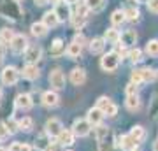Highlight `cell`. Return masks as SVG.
<instances>
[{
  "label": "cell",
  "mask_w": 158,
  "mask_h": 151,
  "mask_svg": "<svg viewBox=\"0 0 158 151\" xmlns=\"http://www.w3.org/2000/svg\"><path fill=\"white\" fill-rule=\"evenodd\" d=\"M127 95H137V84L135 83H130L127 86Z\"/></svg>",
  "instance_id": "b9f144b4"
},
{
  "label": "cell",
  "mask_w": 158,
  "mask_h": 151,
  "mask_svg": "<svg viewBox=\"0 0 158 151\" xmlns=\"http://www.w3.org/2000/svg\"><path fill=\"white\" fill-rule=\"evenodd\" d=\"M40 76V70L39 67L35 65V63H27L25 67H23V78L25 79H30V81H34Z\"/></svg>",
  "instance_id": "4fadbf2b"
},
{
  "label": "cell",
  "mask_w": 158,
  "mask_h": 151,
  "mask_svg": "<svg viewBox=\"0 0 158 151\" xmlns=\"http://www.w3.org/2000/svg\"><path fill=\"white\" fill-rule=\"evenodd\" d=\"M65 4H69V6L70 4H79V0H65Z\"/></svg>",
  "instance_id": "c3c4849f"
},
{
  "label": "cell",
  "mask_w": 158,
  "mask_h": 151,
  "mask_svg": "<svg viewBox=\"0 0 158 151\" xmlns=\"http://www.w3.org/2000/svg\"><path fill=\"white\" fill-rule=\"evenodd\" d=\"M49 84H51V88L55 90V91L63 90V88H65V74H63L60 69L51 70V74H49Z\"/></svg>",
  "instance_id": "3957f363"
},
{
  "label": "cell",
  "mask_w": 158,
  "mask_h": 151,
  "mask_svg": "<svg viewBox=\"0 0 158 151\" xmlns=\"http://www.w3.org/2000/svg\"><path fill=\"white\" fill-rule=\"evenodd\" d=\"M90 128L91 125L88 123V120H76L72 125V134L76 137H86L90 134Z\"/></svg>",
  "instance_id": "52a82bcc"
},
{
  "label": "cell",
  "mask_w": 158,
  "mask_h": 151,
  "mask_svg": "<svg viewBox=\"0 0 158 151\" xmlns=\"http://www.w3.org/2000/svg\"><path fill=\"white\" fill-rule=\"evenodd\" d=\"M55 14H56L58 21H67V19H70V18H72V14H70V6H69V4H65V2L56 4Z\"/></svg>",
  "instance_id": "30bf717a"
},
{
  "label": "cell",
  "mask_w": 158,
  "mask_h": 151,
  "mask_svg": "<svg viewBox=\"0 0 158 151\" xmlns=\"http://www.w3.org/2000/svg\"><path fill=\"white\" fill-rule=\"evenodd\" d=\"M119 42L123 48H130V46H135L137 42V34L135 30H125L123 34L119 35Z\"/></svg>",
  "instance_id": "9c48e42d"
},
{
  "label": "cell",
  "mask_w": 158,
  "mask_h": 151,
  "mask_svg": "<svg viewBox=\"0 0 158 151\" xmlns=\"http://www.w3.org/2000/svg\"><path fill=\"white\" fill-rule=\"evenodd\" d=\"M149 112H151V116H158V95H155V99H153Z\"/></svg>",
  "instance_id": "f35d334b"
},
{
  "label": "cell",
  "mask_w": 158,
  "mask_h": 151,
  "mask_svg": "<svg viewBox=\"0 0 158 151\" xmlns=\"http://www.w3.org/2000/svg\"><path fill=\"white\" fill-rule=\"evenodd\" d=\"M0 79H2V83L6 84V86H12V84L18 83V79H19V72H18V69L14 67H6L0 74Z\"/></svg>",
  "instance_id": "277c9868"
},
{
  "label": "cell",
  "mask_w": 158,
  "mask_h": 151,
  "mask_svg": "<svg viewBox=\"0 0 158 151\" xmlns=\"http://www.w3.org/2000/svg\"><path fill=\"white\" fill-rule=\"evenodd\" d=\"M111 102H113V100H111V99H107V97H100V99L97 100V106H95V107H98V109L104 112V109H106V107H107Z\"/></svg>",
  "instance_id": "74e56055"
},
{
  "label": "cell",
  "mask_w": 158,
  "mask_h": 151,
  "mask_svg": "<svg viewBox=\"0 0 158 151\" xmlns=\"http://www.w3.org/2000/svg\"><path fill=\"white\" fill-rule=\"evenodd\" d=\"M111 151H123V149H121L119 146H113V148H111Z\"/></svg>",
  "instance_id": "681fc988"
},
{
  "label": "cell",
  "mask_w": 158,
  "mask_h": 151,
  "mask_svg": "<svg viewBox=\"0 0 158 151\" xmlns=\"http://www.w3.org/2000/svg\"><path fill=\"white\" fill-rule=\"evenodd\" d=\"M104 4H106V0H85V6L90 11H100Z\"/></svg>",
  "instance_id": "f546056e"
},
{
  "label": "cell",
  "mask_w": 158,
  "mask_h": 151,
  "mask_svg": "<svg viewBox=\"0 0 158 151\" xmlns=\"http://www.w3.org/2000/svg\"><path fill=\"white\" fill-rule=\"evenodd\" d=\"M106 114H107V116H111V118L116 116V114H118V106L111 102V104H109V106L106 107V109H104V116H106Z\"/></svg>",
  "instance_id": "8d00e7d4"
},
{
  "label": "cell",
  "mask_w": 158,
  "mask_h": 151,
  "mask_svg": "<svg viewBox=\"0 0 158 151\" xmlns=\"http://www.w3.org/2000/svg\"><path fill=\"white\" fill-rule=\"evenodd\" d=\"M32 106H34V102H32V97L28 93H19L16 97V107H19L23 111H28Z\"/></svg>",
  "instance_id": "9a60e30c"
},
{
  "label": "cell",
  "mask_w": 158,
  "mask_h": 151,
  "mask_svg": "<svg viewBox=\"0 0 158 151\" xmlns=\"http://www.w3.org/2000/svg\"><path fill=\"white\" fill-rule=\"evenodd\" d=\"M139 107H141V99L139 95H127V109L128 111H139Z\"/></svg>",
  "instance_id": "d4e9b609"
},
{
  "label": "cell",
  "mask_w": 158,
  "mask_h": 151,
  "mask_svg": "<svg viewBox=\"0 0 158 151\" xmlns=\"http://www.w3.org/2000/svg\"><path fill=\"white\" fill-rule=\"evenodd\" d=\"M148 9L155 14H158V0H148Z\"/></svg>",
  "instance_id": "60d3db41"
},
{
  "label": "cell",
  "mask_w": 158,
  "mask_h": 151,
  "mask_svg": "<svg viewBox=\"0 0 158 151\" xmlns=\"http://www.w3.org/2000/svg\"><path fill=\"white\" fill-rule=\"evenodd\" d=\"M132 83L141 84V83H149V81H155L156 79V72L151 70V69H135L132 70Z\"/></svg>",
  "instance_id": "6da1fadb"
},
{
  "label": "cell",
  "mask_w": 158,
  "mask_h": 151,
  "mask_svg": "<svg viewBox=\"0 0 158 151\" xmlns=\"http://www.w3.org/2000/svg\"><path fill=\"white\" fill-rule=\"evenodd\" d=\"M48 2H51V4H62L63 0H48Z\"/></svg>",
  "instance_id": "f907efd6"
},
{
  "label": "cell",
  "mask_w": 158,
  "mask_h": 151,
  "mask_svg": "<svg viewBox=\"0 0 158 151\" xmlns=\"http://www.w3.org/2000/svg\"><path fill=\"white\" fill-rule=\"evenodd\" d=\"M128 58L132 63H139L142 60V51L139 49V48H134V49L128 51Z\"/></svg>",
  "instance_id": "d6a6232c"
},
{
  "label": "cell",
  "mask_w": 158,
  "mask_h": 151,
  "mask_svg": "<svg viewBox=\"0 0 158 151\" xmlns=\"http://www.w3.org/2000/svg\"><path fill=\"white\" fill-rule=\"evenodd\" d=\"M125 19H130V21H135L139 19V11H137L135 7H128V9H125Z\"/></svg>",
  "instance_id": "836d02e7"
},
{
  "label": "cell",
  "mask_w": 158,
  "mask_h": 151,
  "mask_svg": "<svg viewBox=\"0 0 158 151\" xmlns=\"http://www.w3.org/2000/svg\"><path fill=\"white\" fill-rule=\"evenodd\" d=\"M58 102H60V97H58V93L55 90L42 93V104H44L46 107H56Z\"/></svg>",
  "instance_id": "7c38bea8"
},
{
  "label": "cell",
  "mask_w": 158,
  "mask_h": 151,
  "mask_svg": "<svg viewBox=\"0 0 158 151\" xmlns=\"http://www.w3.org/2000/svg\"><path fill=\"white\" fill-rule=\"evenodd\" d=\"M146 53L149 56H158V40L153 39V40H148L146 44Z\"/></svg>",
  "instance_id": "1f68e13d"
},
{
  "label": "cell",
  "mask_w": 158,
  "mask_h": 151,
  "mask_svg": "<svg viewBox=\"0 0 158 151\" xmlns=\"http://www.w3.org/2000/svg\"><path fill=\"white\" fill-rule=\"evenodd\" d=\"M27 48H28V40H27V37H25L23 34H16V35H14V39L11 40L12 53L21 55V53H25V51H27Z\"/></svg>",
  "instance_id": "5b68a950"
},
{
  "label": "cell",
  "mask_w": 158,
  "mask_h": 151,
  "mask_svg": "<svg viewBox=\"0 0 158 151\" xmlns=\"http://www.w3.org/2000/svg\"><path fill=\"white\" fill-rule=\"evenodd\" d=\"M21 148H23V142H12L9 151H21Z\"/></svg>",
  "instance_id": "7bdbcfd3"
},
{
  "label": "cell",
  "mask_w": 158,
  "mask_h": 151,
  "mask_svg": "<svg viewBox=\"0 0 158 151\" xmlns=\"http://www.w3.org/2000/svg\"><path fill=\"white\" fill-rule=\"evenodd\" d=\"M48 30H49V28L46 27L42 21L34 23V25L30 27V32H32V35H35V37H44V35L48 34Z\"/></svg>",
  "instance_id": "44dd1931"
},
{
  "label": "cell",
  "mask_w": 158,
  "mask_h": 151,
  "mask_svg": "<svg viewBox=\"0 0 158 151\" xmlns=\"http://www.w3.org/2000/svg\"><path fill=\"white\" fill-rule=\"evenodd\" d=\"M128 135L135 141L137 144H139V142H141V141H144V137H146V130H144V127L137 125V127H132V130H130Z\"/></svg>",
  "instance_id": "d6986e66"
},
{
  "label": "cell",
  "mask_w": 158,
  "mask_h": 151,
  "mask_svg": "<svg viewBox=\"0 0 158 151\" xmlns=\"http://www.w3.org/2000/svg\"><path fill=\"white\" fill-rule=\"evenodd\" d=\"M156 76H158V74H156Z\"/></svg>",
  "instance_id": "9f6ffc18"
},
{
  "label": "cell",
  "mask_w": 158,
  "mask_h": 151,
  "mask_svg": "<svg viewBox=\"0 0 158 151\" xmlns=\"http://www.w3.org/2000/svg\"><path fill=\"white\" fill-rule=\"evenodd\" d=\"M35 4H39V6H44V4H48V0H35Z\"/></svg>",
  "instance_id": "7dc6e473"
},
{
  "label": "cell",
  "mask_w": 158,
  "mask_h": 151,
  "mask_svg": "<svg viewBox=\"0 0 158 151\" xmlns=\"http://www.w3.org/2000/svg\"><path fill=\"white\" fill-rule=\"evenodd\" d=\"M119 32L116 30V28H107L106 30V34H104V40L106 42H111V44H116V42H119Z\"/></svg>",
  "instance_id": "cb8c5ba5"
},
{
  "label": "cell",
  "mask_w": 158,
  "mask_h": 151,
  "mask_svg": "<svg viewBox=\"0 0 158 151\" xmlns=\"http://www.w3.org/2000/svg\"><path fill=\"white\" fill-rule=\"evenodd\" d=\"M62 130H63V125H62V121H60L58 118H51V120L46 121L44 132L49 135V137H58Z\"/></svg>",
  "instance_id": "8992f818"
},
{
  "label": "cell",
  "mask_w": 158,
  "mask_h": 151,
  "mask_svg": "<svg viewBox=\"0 0 158 151\" xmlns=\"http://www.w3.org/2000/svg\"><path fill=\"white\" fill-rule=\"evenodd\" d=\"M14 32H12L11 28H2L0 30V42H4V44H11V40L14 39Z\"/></svg>",
  "instance_id": "83f0119b"
},
{
  "label": "cell",
  "mask_w": 158,
  "mask_h": 151,
  "mask_svg": "<svg viewBox=\"0 0 158 151\" xmlns=\"http://www.w3.org/2000/svg\"><path fill=\"white\" fill-rule=\"evenodd\" d=\"M81 51H83V46L77 44V42H72V44H69V48H67V56L72 58V60H76V58L81 56Z\"/></svg>",
  "instance_id": "484cf974"
},
{
  "label": "cell",
  "mask_w": 158,
  "mask_h": 151,
  "mask_svg": "<svg viewBox=\"0 0 158 151\" xmlns=\"http://www.w3.org/2000/svg\"><path fill=\"white\" fill-rule=\"evenodd\" d=\"M14 2H19V0H14Z\"/></svg>",
  "instance_id": "11a10c76"
},
{
  "label": "cell",
  "mask_w": 158,
  "mask_h": 151,
  "mask_svg": "<svg viewBox=\"0 0 158 151\" xmlns=\"http://www.w3.org/2000/svg\"><path fill=\"white\" fill-rule=\"evenodd\" d=\"M46 151H60V148H58V146H49Z\"/></svg>",
  "instance_id": "bcb514c9"
},
{
  "label": "cell",
  "mask_w": 158,
  "mask_h": 151,
  "mask_svg": "<svg viewBox=\"0 0 158 151\" xmlns=\"http://www.w3.org/2000/svg\"><path fill=\"white\" fill-rule=\"evenodd\" d=\"M74 137H76V135L72 134V130L63 128L62 132H60V135L56 137V141H58V144H62V146H70V144H74Z\"/></svg>",
  "instance_id": "e0dca14e"
},
{
  "label": "cell",
  "mask_w": 158,
  "mask_h": 151,
  "mask_svg": "<svg viewBox=\"0 0 158 151\" xmlns=\"http://www.w3.org/2000/svg\"><path fill=\"white\" fill-rule=\"evenodd\" d=\"M4 55H6V44L0 42V58H4Z\"/></svg>",
  "instance_id": "f6af8a7d"
},
{
  "label": "cell",
  "mask_w": 158,
  "mask_h": 151,
  "mask_svg": "<svg viewBox=\"0 0 158 151\" xmlns=\"http://www.w3.org/2000/svg\"><path fill=\"white\" fill-rule=\"evenodd\" d=\"M104 48H106V40L100 39V37H95V39L90 40V51L93 53V55L102 53V51H104Z\"/></svg>",
  "instance_id": "ffe728a7"
},
{
  "label": "cell",
  "mask_w": 158,
  "mask_h": 151,
  "mask_svg": "<svg viewBox=\"0 0 158 151\" xmlns=\"http://www.w3.org/2000/svg\"><path fill=\"white\" fill-rule=\"evenodd\" d=\"M0 151H9V149H4V148H0Z\"/></svg>",
  "instance_id": "f5cc1de1"
},
{
  "label": "cell",
  "mask_w": 158,
  "mask_h": 151,
  "mask_svg": "<svg viewBox=\"0 0 158 151\" xmlns=\"http://www.w3.org/2000/svg\"><path fill=\"white\" fill-rule=\"evenodd\" d=\"M74 42H77V44H85V37H83V35L79 34V35H76V39H74Z\"/></svg>",
  "instance_id": "ee69618b"
},
{
  "label": "cell",
  "mask_w": 158,
  "mask_h": 151,
  "mask_svg": "<svg viewBox=\"0 0 158 151\" xmlns=\"http://www.w3.org/2000/svg\"><path fill=\"white\" fill-rule=\"evenodd\" d=\"M4 123H6L7 130H9V134H16L18 130H19V125H18V121L14 120V118H9V120H6Z\"/></svg>",
  "instance_id": "e575fe53"
},
{
  "label": "cell",
  "mask_w": 158,
  "mask_h": 151,
  "mask_svg": "<svg viewBox=\"0 0 158 151\" xmlns=\"http://www.w3.org/2000/svg\"><path fill=\"white\" fill-rule=\"evenodd\" d=\"M119 65V56L111 51V53H106V55L100 58V67L106 70V72H114Z\"/></svg>",
  "instance_id": "7a4b0ae2"
},
{
  "label": "cell",
  "mask_w": 158,
  "mask_h": 151,
  "mask_svg": "<svg viewBox=\"0 0 158 151\" xmlns=\"http://www.w3.org/2000/svg\"><path fill=\"white\" fill-rule=\"evenodd\" d=\"M155 151H158V141L155 142Z\"/></svg>",
  "instance_id": "816d5d0a"
},
{
  "label": "cell",
  "mask_w": 158,
  "mask_h": 151,
  "mask_svg": "<svg viewBox=\"0 0 158 151\" xmlns=\"http://www.w3.org/2000/svg\"><path fill=\"white\" fill-rule=\"evenodd\" d=\"M9 135L11 134H9V130H7L6 123H0V141H6Z\"/></svg>",
  "instance_id": "ab89813d"
},
{
  "label": "cell",
  "mask_w": 158,
  "mask_h": 151,
  "mask_svg": "<svg viewBox=\"0 0 158 151\" xmlns=\"http://www.w3.org/2000/svg\"><path fill=\"white\" fill-rule=\"evenodd\" d=\"M49 146H51V137L46 134V132H42V134L37 135V139H35V148H37V149L46 151Z\"/></svg>",
  "instance_id": "ac0fdd59"
},
{
  "label": "cell",
  "mask_w": 158,
  "mask_h": 151,
  "mask_svg": "<svg viewBox=\"0 0 158 151\" xmlns=\"http://www.w3.org/2000/svg\"><path fill=\"white\" fill-rule=\"evenodd\" d=\"M49 53H51V56H62V55H65L67 49H65L63 40L62 39H55V40H53V44H51V48H49Z\"/></svg>",
  "instance_id": "2e32d148"
},
{
  "label": "cell",
  "mask_w": 158,
  "mask_h": 151,
  "mask_svg": "<svg viewBox=\"0 0 158 151\" xmlns=\"http://www.w3.org/2000/svg\"><path fill=\"white\" fill-rule=\"evenodd\" d=\"M85 23H86V18L85 16H72V25H74V28H77V30H81V28L85 27Z\"/></svg>",
  "instance_id": "d590c367"
},
{
  "label": "cell",
  "mask_w": 158,
  "mask_h": 151,
  "mask_svg": "<svg viewBox=\"0 0 158 151\" xmlns=\"http://www.w3.org/2000/svg\"><path fill=\"white\" fill-rule=\"evenodd\" d=\"M40 56H42V49L39 46H28L25 51V60L28 63H37L40 60Z\"/></svg>",
  "instance_id": "ba28073f"
},
{
  "label": "cell",
  "mask_w": 158,
  "mask_h": 151,
  "mask_svg": "<svg viewBox=\"0 0 158 151\" xmlns=\"http://www.w3.org/2000/svg\"><path fill=\"white\" fill-rule=\"evenodd\" d=\"M18 125H19V130L30 132V130L34 128V120H32L30 116H25L23 120H19V121H18Z\"/></svg>",
  "instance_id": "f1b7e54d"
},
{
  "label": "cell",
  "mask_w": 158,
  "mask_h": 151,
  "mask_svg": "<svg viewBox=\"0 0 158 151\" xmlns=\"http://www.w3.org/2000/svg\"><path fill=\"white\" fill-rule=\"evenodd\" d=\"M111 134V132H109V128L107 127H106V125H97L95 127V139L98 141V144H100V142H104V141L107 139V135Z\"/></svg>",
  "instance_id": "7402d4cb"
},
{
  "label": "cell",
  "mask_w": 158,
  "mask_h": 151,
  "mask_svg": "<svg viewBox=\"0 0 158 151\" xmlns=\"http://www.w3.org/2000/svg\"><path fill=\"white\" fill-rule=\"evenodd\" d=\"M0 63H2V58H0Z\"/></svg>",
  "instance_id": "db71d44e"
},
{
  "label": "cell",
  "mask_w": 158,
  "mask_h": 151,
  "mask_svg": "<svg viewBox=\"0 0 158 151\" xmlns=\"http://www.w3.org/2000/svg\"><path fill=\"white\" fill-rule=\"evenodd\" d=\"M86 120H88V123H90L91 127H97V125L102 123V120H104V112H102L98 107H93V109H90V111H88Z\"/></svg>",
  "instance_id": "8fae6325"
},
{
  "label": "cell",
  "mask_w": 158,
  "mask_h": 151,
  "mask_svg": "<svg viewBox=\"0 0 158 151\" xmlns=\"http://www.w3.org/2000/svg\"><path fill=\"white\" fill-rule=\"evenodd\" d=\"M118 146L121 148V149H134V148L137 146V142L132 139L130 135H121V137H119V144Z\"/></svg>",
  "instance_id": "4316f807"
},
{
  "label": "cell",
  "mask_w": 158,
  "mask_h": 151,
  "mask_svg": "<svg viewBox=\"0 0 158 151\" xmlns=\"http://www.w3.org/2000/svg\"><path fill=\"white\" fill-rule=\"evenodd\" d=\"M69 151H70V149H69Z\"/></svg>",
  "instance_id": "6f0895ef"
},
{
  "label": "cell",
  "mask_w": 158,
  "mask_h": 151,
  "mask_svg": "<svg viewBox=\"0 0 158 151\" xmlns=\"http://www.w3.org/2000/svg\"><path fill=\"white\" fill-rule=\"evenodd\" d=\"M42 23H44L48 28H53V27H56L60 21H58V18H56V14H55V11H48L44 16H42Z\"/></svg>",
  "instance_id": "603a6c76"
},
{
  "label": "cell",
  "mask_w": 158,
  "mask_h": 151,
  "mask_svg": "<svg viewBox=\"0 0 158 151\" xmlns=\"http://www.w3.org/2000/svg\"><path fill=\"white\" fill-rule=\"evenodd\" d=\"M125 21V12L123 11H114L113 14H111V23H113V27H119L121 23Z\"/></svg>",
  "instance_id": "4dcf8cb0"
},
{
  "label": "cell",
  "mask_w": 158,
  "mask_h": 151,
  "mask_svg": "<svg viewBox=\"0 0 158 151\" xmlns=\"http://www.w3.org/2000/svg\"><path fill=\"white\" fill-rule=\"evenodd\" d=\"M85 81H86L85 69H72V72H70V83L74 86H81Z\"/></svg>",
  "instance_id": "5bb4252c"
}]
</instances>
